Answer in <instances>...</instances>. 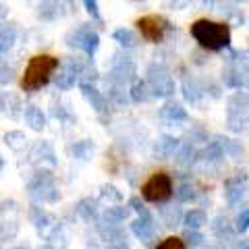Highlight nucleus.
I'll use <instances>...</instances> for the list:
<instances>
[{
    "instance_id": "5701e85b",
    "label": "nucleus",
    "mask_w": 249,
    "mask_h": 249,
    "mask_svg": "<svg viewBox=\"0 0 249 249\" xmlns=\"http://www.w3.org/2000/svg\"><path fill=\"white\" fill-rule=\"evenodd\" d=\"M129 204L133 206V210H137L139 214H145V210H143V204H139V199H137V197H133V199L129 201Z\"/></svg>"
},
{
    "instance_id": "1a4fd4ad",
    "label": "nucleus",
    "mask_w": 249,
    "mask_h": 249,
    "mask_svg": "<svg viewBox=\"0 0 249 249\" xmlns=\"http://www.w3.org/2000/svg\"><path fill=\"white\" fill-rule=\"evenodd\" d=\"M206 222H208V218L201 210H191L189 214H185V227L189 231H197V229L204 227Z\"/></svg>"
},
{
    "instance_id": "6e6552de",
    "label": "nucleus",
    "mask_w": 249,
    "mask_h": 249,
    "mask_svg": "<svg viewBox=\"0 0 249 249\" xmlns=\"http://www.w3.org/2000/svg\"><path fill=\"white\" fill-rule=\"evenodd\" d=\"M133 231H135V235L142 237L143 241L152 239V235H154V220L147 214H142V218L133 224Z\"/></svg>"
},
{
    "instance_id": "f3484780",
    "label": "nucleus",
    "mask_w": 249,
    "mask_h": 249,
    "mask_svg": "<svg viewBox=\"0 0 249 249\" xmlns=\"http://www.w3.org/2000/svg\"><path fill=\"white\" fill-rule=\"evenodd\" d=\"M247 229H249V210H243V212L237 216V220H235V231L245 232Z\"/></svg>"
},
{
    "instance_id": "f8f14e48",
    "label": "nucleus",
    "mask_w": 249,
    "mask_h": 249,
    "mask_svg": "<svg viewBox=\"0 0 249 249\" xmlns=\"http://www.w3.org/2000/svg\"><path fill=\"white\" fill-rule=\"evenodd\" d=\"M214 232L218 237H231L232 235V229H231V224L227 218H222V216H218L216 220H214Z\"/></svg>"
},
{
    "instance_id": "412c9836",
    "label": "nucleus",
    "mask_w": 249,
    "mask_h": 249,
    "mask_svg": "<svg viewBox=\"0 0 249 249\" xmlns=\"http://www.w3.org/2000/svg\"><path fill=\"white\" fill-rule=\"evenodd\" d=\"M83 2H85V6H88V11H89L91 17L100 19V13H98V6H96V0H83Z\"/></svg>"
},
{
    "instance_id": "aec40b11",
    "label": "nucleus",
    "mask_w": 249,
    "mask_h": 249,
    "mask_svg": "<svg viewBox=\"0 0 249 249\" xmlns=\"http://www.w3.org/2000/svg\"><path fill=\"white\" fill-rule=\"evenodd\" d=\"M147 88H145V85L143 83H137L135 85V88H133V100H137V102H139V100H147Z\"/></svg>"
},
{
    "instance_id": "a211bd4d",
    "label": "nucleus",
    "mask_w": 249,
    "mask_h": 249,
    "mask_svg": "<svg viewBox=\"0 0 249 249\" xmlns=\"http://www.w3.org/2000/svg\"><path fill=\"white\" fill-rule=\"evenodd\" d=\"M177 197L181 201H191L193 197H196V191H193L191 185H181L178 187V191H177Z\"/></svg>"
},
{
    "instance_id": "4be33fe9",
    "label": "nucleus",
    "mask_w": 249,
    "mask_h": 249,
    "mask_svg": "<svg viewBox=\"0 0 249 249\" xmlns=\"http://www.w3.org/2000/svg\"><path fill=\"white\" fill-rule=\"evenodd\" d=\"M189 156H193V150H191V147H185L183 154H181V158H178V162H181V164H189V162L193 160V158H189Z\"/></svg>"
},
{
    "instance_id": "7ed1b4c3",
    "label": "nucleus",
    "mask_w": 249,
    "mask_h": 249,
    "mask_svg": "<svg viewBox=\"0 0 249 249\" xmlns=\"http://www.w3.org/2000/svg\"><path fill=\"white\" fill-rule=\"evenodd\" d=\"M142 197L150 204H164L173 197V178L168 173H154L142 185Z\"/></svg>"
},
{
    "instance_id": "4468645a",
    "label": "nucleus",
    "mask_w": 249,
    "mask_h": 249,
    "mask_svg": "<svg viewBox=\"0 0 249 249\" xmlns=\"http://www.w3.org/2000/svg\"><path fill=\"white\" fill-rule=\"evenodd\" d=\"M224 156V145L220 142H212L206 147V160H218Z\"/></svg>"
},
{
    "instance_id": "393cba45",
    "label": "nucleus",
    "mask_w": 249,
    "mask_h": 249,
    "mask_svg": "<svg viewBox=\"0 0 249 249\" xmlns=\"http://www.w3.org/2000/svg\"><path fill=\"white\" fill-rule=\"evenodd\" d=\"M237 2H241V0H237Z\"/></svg>"
},
{
    "instance_id": "20e7f679",
    "label": "nucleus",
    "mask_w": 249,
    "mask_h": 249,
    "mask_svg": "<svg viewBox=\"0 0 249 249\" xmlns=\"http://www.w3.org/2000/svg\"><path fill=\"white\" fill-rule=\"evenodd\" d=\"M135 25L139 29V34L152 44L162 42L166 36V31L170 29V23L164 17H160V15H145V17L137 19Z\"/></svg>"
},
{
    "instance_id": "0eeeda50",
    "label": "nucleus",
    "mask_w": 249,
    "mask_h": 249,
    "mask_svg": "<svg viewBox=\"0 0 249 249\" xmlns=\"http://www.w3.org/2000/svg\"><path fill=\"white\" fill-rule=\"evenodd\" d=\"M249 112V96L243 91H239L235 93L231 100H229V116L231 119H239V123L245 119V114Z\"/></svg>"
},
{
    "instance_id": "dca6fc26",
    "label": "nucleus",
    "mask_w": 249,
    "mask_h": 249,
    "mask_svg": "<svg viewBox=\"0 0 249 249\" xmlns=\"http://www.w3.org/2000/svg\"><path fill=\"white\" fill-rule=\"evenodd\" d=\"M156 249H187V245H185V241L178 237H166L162 243H158Z\"/></svg>"
},
{
    "instance_id": "9b49d317",
    "label": "nucleus",
    "mask_w": 249,
    "mask_h": 249,
    "mask_svg": "<svg viewBox=\"0 0 249 249\" xmlns=\"http://www.w3.org/2000/svg\"><path fill=\"white\" fill-rule=\"evenodd\" d=\"M177 139L173 137H162L158 143H156V154H160V156H170V154H175L177 150Z\"/></svg>"
},
{
    "instance_id": "423d86ee",
    "label": "nucleus",
    "mask_w": 249,
    "mask_h": 249,
    "mask_svg": "<svg viewBox=\"0 0 249 249\" xmlns=\"http://www.w3.org/2000/svg\"><path fill=\"white\" fill-rule=\"evenodd\" d=\"M245 191H247V178L245 177H235V178H231V181H227L224 197H227V201L231 206H235L241 201V197L245 196Z\"/></svg>"
},
{
    "instance_id": "2eb2a0df",
    "label": "nucleus",
    "mask_w": 249,
    "mask_h": 249,
    "mask_svg": "<svg viewBox=\"0 0 249 249\" xmlns=\"http://www.w3.org/2000/svg\"><path fill=\"white\" fill-rule=\"evenodd\" d=\"M114 40H119L123 46H127V48L135 46V36L131 34L129 29H116L114 31Z\"/></svg>"
},
{
    "instance_id": "f03ea898",
    "label": "nucleus",
    "mask_w": 249,
    "mask_h": 249,
    "mask_svg": "<svg viewBox=\"0 0 249 249\" xmlns=\"http://www.w3.org/2000/svg\"><path fill=\"white\" fill-rule=\"evenodd\" d=\"M191 36L201 48L206 50H222L231 46V29L227 23H218L210 19H197L191 25Z\"/></svg>"
},
{
    "instance_id": "6ab92c4d",
    "label": "nucleus",
    "mask_w": 249,
    "mask_h": 249,
    "mask_svg": "<svg viewBox=\"0 0 249 249\" xmlns=\"http://www.w3.org/2000/svg\"><path fill=\"white\" fill-rule=\"evenodd\" d=\"M185 241H187L189 245H201V241H204V237H201L197 231H189V232L185 235Z\"/></svg>"
},
{
    "instance_id": "b1692460",
    "label": "nucleus",
    "mask_w": 249,
    "mask_h": 249,
    "mask_svg": "<svg viewBox=\"0 0 249 249\" xmlns=\"http://www.w3.org/2000/svg\"><path fill=\"white\" fill-rule=\"evenodd\" d=\"M243 249H249V239H247L245 243H243Z\"/></svg>"
},
{
    "instance_id": "39448f33",
    "label": "nucleus",
    "mask_w": 249,
    "mask_h": 249,
    "mask_svg": "<svg viewBox=\"0 0 249 249\" xmlns=\"http://www.w3.org/2000/svg\"><path fill=\"white\" fill-rule=\"evenodd\" d=\"M150 81H152L154 93H158V96H170V93L175 91V81L170 79V75L164 71V69L152 67L150 69Z\"/></svg>"
},
{
    "instance_id": "9d476101",
    "label": "nucleus",
    "mask_w": 249,
    "mask_h": 249,
    "mask_svg": "<svg viewBox=\"0 0 249 249\" xmlns=\"http://www.w3.org/2000/svg\"><path fill=\"white\" fill-rule=\"evenodd\" d=\"M162 119L166 121H185L187 119V112L185 108L181 104H166L164 108H162Z\"/></svg>"
},
{
    "instance_id": "ddd939ff",
    "label": "nucleus",
    "mask_w": 249,
    "mask_h": 249,
    "mask_svg": "<svg viewBox=\"0 0 249 249\" xmlns=\"http://www.w3.org/2000/svg\"><path fill=\"white\" fill-rule=\"evenodd\" d=\"M162 218H164L166 227H177L178 220H181V210L178 208H166L164 212H162Z\"/></svg>"
},
{
    "instance_id": "f257e3e1",
    "label": "nucleus",
    "mask_w": 249,
    "mask_h": 249,
    "mask_svg": "<svg viewBox=\"0 0 249 249\" xmlns=\"http://www.w3.org/2000/svg\"><path fill=\"white\" fill-rule=\"evenodd\" d=\"M56 69H58V58L52 56V54H36V56H31L19 79L21 89L27 93L42 89L44 85H48L52 75L56 73Z\"/></svg>"
}]
</instances>
